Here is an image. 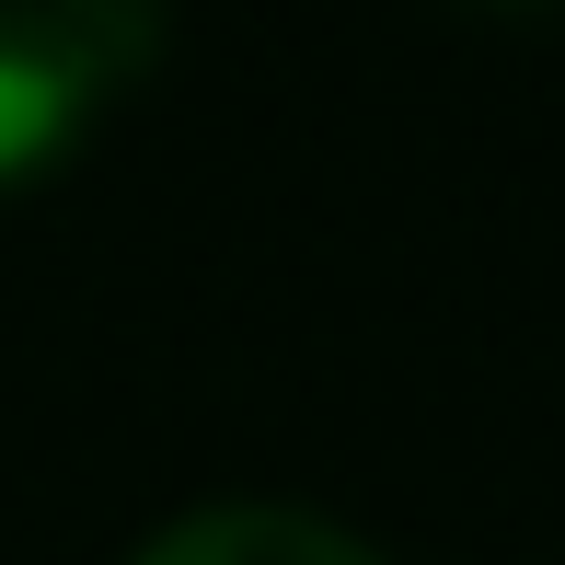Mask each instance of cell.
Returning <instances> with one entry per match:
<instances>
[{"mask_svg": "<svg viewBox=\"0 0 565 565\" xmlns=\"http://www.w3.org/2000/svg\"><path fill=\"white\" fill-rule=\"evenodd\" d=\"M139 565H393V554H370L347 520L289 508V497H209L150 531Z\"/></svg>", "mask_w": 565, "mask_h": 565, "instance_id": "7a4b0ae2", "label": "cell"}, {"mask_svg": "<svg viewBox=\"0 0 565 565\" xmlns=\"http://www.w3.org/2000/svg\"><path fill=\"white\" fill-rule=\"evenodd\" d=\"M162 58V0H0V185H35Z\"/></svg>", "mask_w": 565, "mask_h": 565, "instance_id": "6da1fadb", "label": "cell"}]
</instances>
